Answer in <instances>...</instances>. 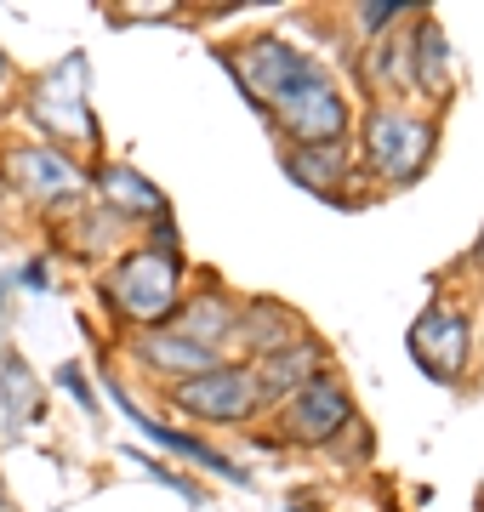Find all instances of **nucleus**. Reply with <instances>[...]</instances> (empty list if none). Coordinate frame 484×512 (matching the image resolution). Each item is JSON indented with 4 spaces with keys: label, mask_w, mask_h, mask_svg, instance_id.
<instances>
[{
    "label": "nucleus",
    "mask_w": 484,
    "mask_h": 512,
    "mask_svg": "<svg viewBox=\"0 0 484 512\" xmlns=\"http://www.w3.org/2000/svg\"><path fill=\"white\" fill-rule=\"evenodd\" d=\"M268 114H274V120H280L302 148L342 143V131H348V109H342L331 74L319 69L314 57H302L297 69L285 74V86L268 97Z\"/></svg>",
    "instance_id": "f257e3e1"
},
{
    "label": "nucleus",
    "mask_w": 484,
    "mask_h": 512,
    "mask_svg": "<svg viewBox=\"0 0 484 512\" xmlns=\"http://www.w3.org/2000/svg\"><path fill=\"white\" fill-rule=\"evenodd\" d=\"M177 291H183V256L166 251H131L109 279V296L137 325H166L177 308Z\"/></svg>",
    "instance_id": "f03ea898"
},
{
    "label": "nucleus",
    "mask_w": 484,
    "mask_h": 512,
    "mask_svg": "<svg viewBox=\"0 0 484 512\" xmlns=\"http://www.w3.org/2000/svg\"><path fill=\"white\" fill-rule=\"evenodd\" d=\"M365 160L376 165L382 183H410L422 165L433 160V126L428 120H410L405 109H376L365 120Z\"/></svg>",
    "instance_id": "7ed1b4c3"
},
{
    "label": "nucleus",
    "mask_w": 484,
    "mask_h": 512,
    "mask_svg": "<svg viewBox=\"0 0 484 512\" xmlns=\"http://www.w3.org/2000/svg\"><path fill=\"white\" fill-rule=\"evenodd\" d=\"M348 416H354V404H348L342 382L336 376H314L308 387H297L285 399L280 427H285V439H297V444H325L348 427Z\"/></svg>",
    "instance_id": "20e7f679"
},
{
    "label": "nucleus",
    "mask_w": 484,
    "mask_h": 512,
    "mask_svg": "<svg viewBox=\"0 0 484 512\" xmlns=\"http://www.w3.org/2000/svg\"><path fill=\"white\" fill-rule=\"evenodd\" d=\"M171 399L200 421H245L257 410V382L234 365H211L205 376H188L171 387Z\"/></svg>",
    "instance_id": "39448f33"
},
{
    "label": "nucleus",
    "mask_w": 484,
    "mask_h": 512,
    "mask_svg": "<svg viewBox=\"0 0 484 512\" xmlns=\"http://www.w3.org/2000/svg\"><path fill=\"white\" fill-rule=\"evenodd\" d=\"M410 359L428 370L433 382H456L467 365V319L456 308H428L410 325Z\"/></svg>",
    "instance_id": "423d86ee"
},
{
    "label": "nucleus",
    "mask_w": 484,
    "mask_h": 512,
    "mask_svg": "<svg viewBox=\"0 0 484 512\" xmlns=\"http://www.w3.org/2000/svg\"><path fill=\"white\" fill-rule=\"evenodd\" d=\"M6 171H12V183L23 188V194H35V200H69V194H80V171L57 148L46 143H23L6 154Z\"/></svg>",
    "instance_id": "0eeeda50"
},
{
    "label": "nucleus",
    "mask_w": 484,
    "mask_h": 512,
    "mask_svg": "<svg viewBox=\"0 0 484 512\" xmlns=\"http://www.w3.org/2000/svg\"><path fill=\"white\" fill-rule=\"evenodd\" d=\"M314 376H319V348L314 342H291V348L268 353L251 382H257V399H291V393L308 387Z\"/></svg>",
    "instance_id": "6e6552de"
},
{
    "label": "nucleus",
    "mask_w": 484,
    "mask_h": 512,
    "mask_svg": "<svg viewBox=\"0 0 484 512\" xmlns=\"http://www.w3.org/2000/svg\"><path fill=\"white\" fill-rule=\"evenodd\" d=\"M114 399L126 404V416L137 421V427H143V433H149L154 444H166V450H177V456H188V461H194V467H205V473H223V478H234V484H245V467H234V461H228V456H217L211 444L188 439V433H177V427H160V421H149V416H143V410H137V404L126 399V393H120V387H114Z\"/></svg>",
    "instance_id": "1a4fd4ad"
},
{
    "label": "nucleus",
    "mask_w": 484,
    "mask_h": 512,
    "mask_svg": "<svg viewBox=\"0 0 484 512\" xmlns=\"http://www.w3.org/2000/svg\"><path fill=\"white\" fill-rule=\"evenodd\" d=\"M410 80L422 86L428 97L450 92V52H445V29L433 18H422L410 29Z\"/></svg>",
    "instance_id": "9d476101"
},
{
    "label": "nucleus",
    "mask_w": 484,
    "mask_h": 512,
    "mask_svg": "<svg viewBox=\"0 0 484 512\" xmlns=\"http://www.w3.org/2000/svg\"><path fill=\"white\" fill-rule=\"evenodd\" d=\"M143 359H149L154 370L177 376V382L205 376V370L217 365V359H211V348H194V342H183L177 330H149V336H143Z\"/></svg>",
    "instance_id": "9b49d317"
},
{
    "label": "nucleus",
    "mask_w": 484,
    "mask_h": 512,
    "mask_svg": "<svg viewBox=\"0 0 484 512\" xmlns=\"http://www.w3.org/2000/svg\"><path fill=\"white\" fill-rule=\"evenodd\" d=\"M234 319H240V313L223 302V291H205V296H194V302L177 313V325L171 330H177L183 342H194V348H211V342H223L228 330H234Z\"/></svg>",
    "instance_id": "f8f14e48"
},
{
    "label": "nucleus",
    "mask_w": 484,
    "mask_h": 512,
    "mask_svg": "<svg viewBox=\"0 0 484 512\" xmlns=\"http://www.w3.org/2000/svg\"><path fill=\"white\" fill-rule=\"evenodd\" d=\"M234 330H240L245 342L268 359V353H280V348H291L297 342V319L280 308V302H251V308L234 319Z\"/></svg>",
    "instance_id": "ddd939ff"
},
{
    "label": "nucleus",
    "mask_w": 484,
    "mask_h": 512,
    "mask_svg": "<svg viewBox=\"0 0 484 512\" xmlns=\"http://www.w3.org/2000/svg\"><path fill=\"white\" fill-rule=\"evenodd\" d=\"M285 171H291L302 188H336V183H342V171H348V148H342V143L291 148V154H285Z\"/></svg>",
    "instance_id": "4468645a"
},
{
    "label": "nucleus",
    "mask_w": 484,
    "mask_h": 512,
    "mask_svg": "<svg viewBox=\"0 0 484 512\" xmlns=\"http://www.w3.org/2000/svg\"><path fill=\"white\" fill-rule=\"evenodd\" d=\"M103 194H109L120 211H131V217H166V194L149 188V177H137L131 165H109V171H103Z\"/></svg>",
    "instance_id": "2eb2a0df"
},
{
    "label": "nucleus",
    "mask_w": 484,
    "mask_h": 512,
    "mask_svg": "<svg viewBox=\"0 0 484 512\" xmlns=\"http://www.w3.org/2000/svg\"><path fill=\"white\" fill-rule=\"evenodd\" d=\"M0 387H6V416L12 421H35L40 416V382L29 376L23 359H6V365H0Z\"/></svg>",
    "instance_id": "dca6fc26"
},
{
    "label": "nucleus",
    "mask_w": 484,
    "mask_h": 512,
    "mask_svg": "<svg viewBox=\"0 0 484 512\" xmlns=\"http://www.w3.org/2000/svg\"><path fill=\"white\" fill-rule=\"evenodd\" d=\"M382 52H388V57H376V69L388 74L393 86H405V80H410V35L405 40H388Z\"/></svg>",
    "instance_id": "f3484780"
},
{
    "label": "nucleus",
    "mask_w": 484,
    "mask_h": 512,
    "mask_svg": "<svg viewBox=\"0 0 484 512\" xmlns=\"http://www.w3.org/2000/svg\"><path fill=\"white\" fill-rule=\"evenodd\" d=\"M399 12H410L405 0H371V6L359 12V29H365V35H376V29H382V23H393Z\"/></svg>",
    "instance_id": "a211bd4d"
},
{
    "label": "nucleus",
    "mask_w": 484,
    "mask_h": 512,
    "mask_svg": "<svg viewBox=\"0 0 484 512\" xmlns=\"http://www.w3.org/2000/svg\"><path fill=\"white\" fill-rule=\"evenodd\" d=\"M57 382L69 387V393H75V399H80V404H86V416H92V387H86V376H80V370H75V365H69V370H57Z\"/></svg>",
    "instance_id": "6ab92c4d"
},
{
    "label": "nucleus",
    "mask_w": 484,
    "mask_h": 512,
    "mask_svg": "<svg viewBox=\"0 0 484 512\" xmlns=\"http://www.w3.org/2000/svg\"><path fill=\"white\" fill-rule=\"evenodd\" d=\"M473 262H479V268H484V234H479V245H473Z\"/></svg>",
    "instance_id": "aec40b11"
},
{
    "label": "nucleus",
    "mask_w": 484,
    "mask_h": 512,
    "mask_svg": "<svg viewBox=\"0 0 484 512\" xmlns=\"http://www.w3.org/2000/svg\"><path fill=\"white\" fill-rule=\"evenodd\" d=\"M0 80H6V57H0Z\"/></svg>",
    "instance_id": "412c9836"
}]
</instances>
